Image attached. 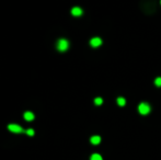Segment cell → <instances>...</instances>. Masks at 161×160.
<instances>
[{
	"label": "cell",
	"instance_id": "cell-8",
	"mask_svg": "<svg viewBox=\"0 0 161 160\" xmlns=\"http://www.w3.org/2000/svg\"><path fill=\"white\" fill-rule=\"evenodd\" d=\"M117 104L120 106H124L125 104H126V100H125L124 98H122V96H120V98H117Z\"/></svg>",
	"mask_w": 161,
	"mask_h": 160
},
{
	"label": "cell",
	"instance_id": "cell-5",
	"mask_svg": "<svg viewBox=\"0 0 161 160\" xmlns=\"http://www.w3.org/2000/svg\"><path fill=\"white\" fill-rule=\"evenodd\" d=\"M71 13H72V15H75V16H79L82 14V9L79 8V7H75V8H72Z\"/></svg>",
	"mask_w": 161,
	"mask_h": 160
},
{
	"label": "cell",
	"instance_id": "cell-2",
	"mask_svg": "<svg viewBox=\"0 0 161 160\" xmlns=\"http://www.w3.org/2000/svg\"><path fill=\"white\" fill-rule=\"evenodd\" d=\"M69 47V43L68 41H66V39L64 38H61V39H59V42H58V45H57V48L59 49L60 52H65V51H67Z\"/></svg>",
	"mask_w": 161,
	"mask_h": 160
},
{
	"label": "cell",
	"instance_id": "cell-10",
	"mask_svg": "<svg viewBox=\"0 0 161 160\" xmlns=\"http://www.w3.org/2000/svg\"><path fill=\"white\" fill-rule=\"evenodd\" d=\"M154 85H156L157 87H161V77L156 78V80H154Z\"/></svg>",
	"mask_w": 161,
	"mask_h": 160
},
{
	"label": "cell",
	"instance_id": "cell-3",
	"mask_svg": "<svg viewBox=\"0 0 161 160\" xmlns=\"http://www.w3.org/2000/svg\"><path fill=\"white\" fill-rule=\"evenodd\" d=\"M8 129H9L10 132H12V133H23V132H24L21 126H19V125H16V124H10V125H8Z\"/></svg>",
	"mask_w": 161,
	"mask_h": 160
},
{
	"label": "cell",
	"instance_id": "cell-7",
	"mask_svg": "<svg viewBox=\"0 0 161 160\" xmlns=\"http://www.w3.org/2000/svg\"><path fill=\"white\" fill-rule=\"evenodd\" d=\"M24 118L26 121H33L34 119V114L32 112H25L24 113Z\"/></svg>",
	"mask_w": 161,
	"mask_h": 160
},
{
	"label": "cell",
	"instance_id": "cell-11",
	"mask_svg": "<svg viewBox=\"0 0 161 160\" xmlns=\"http://www.w3.org/2000/svg\"><path fill=\"white\" fill-rule=\"evenodd\" d=\"M94 103H95L97 105H101L102 103H103V100H102L101 98H97V99L94 100Z\"/></svg>",
	"mask_w": 161,
	"mask_h": 160
},
{
	"label": "cell",
	"instance_id": "cell-6",
	"mask_svg": "<svg viewBox=\"0 0 161 160\" xmlns=\"http://www.w3.org/2000/svg\"><path fill=\"white\" fill-rule=\"evenodd\" d=\"M90 142H91V144H93V145H99L101 143V137L100 136H92Z\"/></svg>",
	"mask_w": 161,
	"mask_h": 160
},
{
	"label": "cell",
	"instance_id": "cell-1",
	"mask_svg": "<svg viewBox=\"0 0 161 160\" xmlns=\"http://www.w3.org/2000/svg\"><path fill=\"white\" fill-rule=\"evenodd\" d=\"M138 111H139L140 114L147 115L150 112V105L148 103H140L139 106H138Z\"/></svg>",
	"mask_w": 161,
	"mask_h": 160
},
{
	"label": "cell",
	"instance_id": "cell-9",
	"mask_svg": "<svg viewBox=\"0 0 161 160\" xmlns=\"http://www.w3.org/2000/svg\"><path fill=\"white\" fill-rule=\"evenodd\" d=\"M90 160H103L101 157V155H99V154H94V155H92L91 156V159Z\"/></svg>",
	"mask_w": 161,
	"mask_h": 160
},
{
	"label": "cell",
	"instance_id": "cell-12",
	"mask_svg": "<svg viewBox=\"0 0 161 160\" xmlns=\"http://www.w3.org/2000/svg\"><path fill=\"white\" fill-rule=\"evenodd\" d=\"M25 133L28 134L29 136H33L34 135V131H33L32 128H30V129H28V131H25Z\"/></svg>",
	"mask_w": 161,
	"mask_h": 160
},
{
	"label": "cell",
	"instance_id": "cell-4",
	"mask_svg": "<svg viewBox=\"0 0 161 160\" xmlns=\"http://www.w3.org/2000/svg\"><path fill=\"white\" fill-rule=\"evenodd\" d=\"M101 44H102V39L100 37H94L90 41V45L92 47H98V46H100Z\"/></svg>",
	"mask_w": 161,
	"mask_h": 160
}]
</instances>
